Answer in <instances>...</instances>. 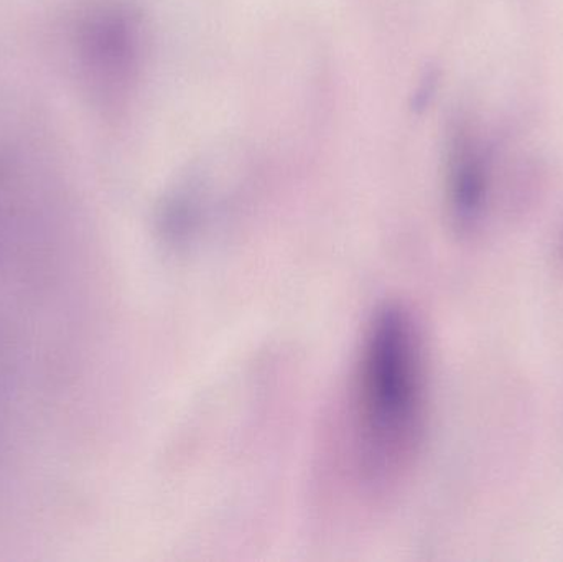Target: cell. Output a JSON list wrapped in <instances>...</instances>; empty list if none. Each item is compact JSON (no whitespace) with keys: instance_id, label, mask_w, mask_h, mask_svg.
I'll list each match as a JSON object with an SVG mask.
<instances>
[{"instance_id":"obj_1","label":"cell","mask_w":563,"mask_h":562,"mask_svg":"<svg viewBox=\"0 0 563 562\" xmlns=\"http://www.w3.org/2000/svg\"><path fill=\"white\" fill-rule=\"evenodd\" d=\"M351 398L357 471L371 487H389L412 467L427 416L422 337L402 307L374 313L361 340Z\"/></svg>"},{"instance_id":"obj_2","label":"cell","mask_w":563,"mask_h":562,"mask_svg":"<svg viewBox=\"0 0 563 562\" xmlns=\"http://www.w3.org/2000/svg\"><path fill=\"white\" fill-rule=\"evenodd\" d=\"M489 190V161L472 125L455 122L446 142V201L459 230L478 227Z\"/></svg>"}]
</instances>
